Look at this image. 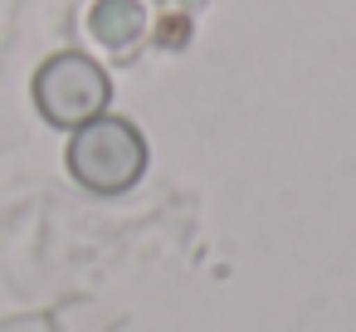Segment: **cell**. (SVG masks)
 I'll return each instance as SVG.
<instances>
[{
	"label": "cell",
	"mask_w": 356,
	"mask_h": 332,
	"mask_svg": "<svg viewBox=\"0 0 356 332\" xmlns=\"http://www.w3.org/2000/svg\"><path fill=\"white\" fill-rule=\"evenodd\" d=\"M69 171L93 196H122L147 171V142L127 118H93L69 142Z\"/></svg>",
	"instance_id": "cell-1"
},
{
	"label": "cell",
	"mask_w": 356,
	"mask_h": 332,
	"mask_svg": "<svg viewBox=\"0 0 356 332\" xmlns=\"http://www.w3.org/2000/svg\"><path fill=\"white\" fill-rule=\"evenodd\" d=\"M108 98H113V84H108L103 64H93V59L79 54V49L54 54V59L35 74V103H40V113H44L54 127H74V132H79L83 122L103 118Z\"/></svg>",
	"instance_id": "cell-2"
},
{
	"label": "cell",
	"mask_w": 356,
	"mask_h": 332,
	"mask_svg": "<svg viewBox=\"0 0 356 332\" xmlns=\"http://www.w3.org/2000/svg\"><path fill=\"white\" fill-rule=\"evenodd\" d=\"M88 30L108 49H132L147 30V10H142V0H98L88 15Z\"/></svg>",
	"instance_id": "cell-3"
}]
</instances>
